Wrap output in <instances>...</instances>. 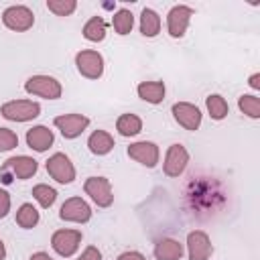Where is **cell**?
I'll use <instances>...</instances> for the list:
<instances>
[{"instance_id":"obj_19","label":"cell","mask_w":260,"mask_h":260,"mask_svg":"<svg viewBox=\"0 0 260 260\" xmlns=\"http://www.w3.org/2000/svg\"><path fill=\"white\" fill-rule=\"evenodd\" d=\"M138 93L142 100L150 102V104H158L165 95V85L160 81H154V83H140L138 85Z\"/></svg>"},{"instance_id":"obj_24","label":"cell","mask_w":260,"mask_h":260,"mask_svg":"<svg viewBox=\"0 0 260 260\" xmlns=\"http://www.w3.org/2000/svg\"><path fill=\"white\" fill-rule=\"evenodd\" d=\"M16 221H18L22 228H32V225L39 221V213H37V209H35L32 205L24 203V205L20 207L18 215H16Z\"/></svg>"},{"instance_id":"obj_20","label":"cell","mask_w":260,"mask_h":260,"mask_svg":"<svg viewBox=\"0 0 260 260\" xmlns=\"http://www.w3.org/2000/svg\"><path fill=\"white\" fill-rule=\"evenodd\" d=\"M112 146H114V140H112V136L106 134L104 130H98V132H93V134L89 136V148H91V152H95V154H106V152H110Z\"/></svg>"},{"instance_id":"obj_1","label":"cell","mask_w":260,"mask_h":260,"mask_svg":"<svg viewBox=\"0 0 260 260\" xmlns=\"http://www.w3.org/2000/svg\"><path fill=\"white\" fill-rule=\"evenodd\" d=\"M185 201L197 217H209L211 213H217L223 207L225 193L215 179L193 175L189 177V183L185 189Z\"/></svg>"},{"instance_id":"obj_29","label":"cell","mask_w":260,"mask_h":260,"mask_svg":"<svg viewBox=\"0 0 260 260\" xmlns=\"http://www.w3.org/2000/svg\"><path fill=\"white\" fill-rule=\"evenodd\" d=\"M47 6H49L53 12H57V14L65 16V14L73 12V8H75V2H47Z\"/></svg>"},{"instance_id":"obj_4","label":"cell","mask_w":260,"mask_h":260,"mask_svg":"<svg viewBox=\"0 0 260 260\" xmlns=\"http://www.w3.org/2000/svg\"><path fill=\"white\" fill-rule=\"evenodd\" d=\"M47 171L59 183H71L73 177H75V171H73V167H71V162H69V158L65 154H53L47 160Z\"/></svg>"},{"instance_id":"obj_35","label":"cell","mask_w":260,"mask_h":260,"mask_svg":"<svg viewBox=\"0 0 260 260\" xmlns=\"http://www.w3.org/2000/svg\"><path fill=\"white\" fill-rule=\"evenodd\" d=\"M4 258V246H2V242H0V260Z\"/></svg>"},{"instance_id":"obj_15","label":"cell","mask_w":260,"mask_h":260,"mask_svg":"<svg viewBox=\"0 0 260 260\" xmlns=\"http://www.w3.org/2000/svg\"><path fill=\"white\" fill-rule=\"evenodd\" d=\"M189 16H191V8H187V6H175L169 12V30L173 37H181L185 32Z\"/></svg>"},{"instance_id":"obj_7","label":"cell","mask_w":260,"mask_h":260,"mask_svg":"<svg viewBox=\"0 0 260 260\" xmlns=\"http://www.w3.org/2000/svg\"><path fill=\"white\" fill-rule=\"evenodd\" d=\"M55 124L61 128V132H63L65 138H75L77 134L83 132V128L89 124V120L85 116H79V114H69V116L55 118Z\"/></svg>"},{"instance_id":"obj_17","label":"cell","mask_w":260,"mask_h":260,"mask_svg":"<svg viewBox=\"0 0 260 260\" xmlns=\"http://www.w3.org/2000/svg\"><path fill=\"white\" fill-rule=\"evenodd\" d=\"M26 142H28V146L35 148V150H45V148L53 142V134H51V130H47L45 126H37V128H32V130H28Z\"/></svg>"},{"instance_id":"obj_30","label":"cell","mask_w":260,"mask_h":260,"mask_svg":"<svg viewBox=\"0 0 260 260\" xmlns=\"http://www.w3.org/2000/svg\"><path fill=\"white\" fill-rule=\"evenodd\" d=\"M240 108L242 110H248V114L250 116H258V102H256V98H252V95H244L242 100H240Z\"/></svg>"},{"instance_id":"obj_12","label":"cell","mask_w":260,"mask_h":260,"mask_svg":"<svg viewBox=\"0 0 260 260\" xmlns=\"http://www.w3.org/2000/svg\"><path fill=\"white\" fill-rule=\"evenodd\" d=\"M8 171H12V175L18 177V179H26V177H30V175L37 171V160L28 158V156L10 158V160H6V165L2 167V173H8Z\"/></svg>"},{"instance_id":"obj_32","label":"cell","mask_w":260,"mask_h":260,"mask_svg":"<svg viewBox=\"0 0 260 260\" xmlns=\"http://www.w3.org/2000/svg\"><path fill=\"white\" fill-rule=\"evenodd\" d=\"M102 256H100V252L95 250V248H87L83 254H81V258L79 260H100Z\"/></svg>"},{"instance_id":"obj_13","label":"cell","mask_w":260,"mask_h":260,"mask_svg":"<svg viewBox=\"0 0 260 260\" xmlns=\"http://www.w3.org/2000/svg\"><path fill=\"white\" fill-rule=\"evenodd\" d=\"M128 154L134 156L136 160H140L142 165L146 167H154L156 165V158H158V150L152 142H138V144H132L128 148Z\"/></svg>"},{"instance_id":"obj_22","label":"cell","mask_w":260,"mask_h":260,"mask_svg":"<svg viewBox=\"0 0 260 260\" xmlns=\"http://www.w3.org/2000/svg\"><path fill=\"white\" fill-rule=\"evenodd\" d=\"M104 35H106V22L102 18H98V16L91 18L83 28V37L89 39V41H102Z\"/></svg>"},{"instance_id":"obj_21","label":"cell","mask_w":260,"mask_h":260,"mask_svg":"<svg viewBox=\"0 0 260 260\" xmlns=\"http://www.w3.org/2000/svg\"><path fill=\"white\" fill-rule=\"evenodd\" d=\"M158 26H160V20H158L156 12L150 10V8H144L142 10V22H140L142 35L144 37H154L158 32Z\"/></svg>"},{"instance_id":"obj_27","label":"cell","mask_w":260,"mask_h":260,"mask_svg":"<svg viewBox=\"0 0 260 260\" xmlns=\"http://www.w3.org/2000/svg\"><path fill=\"white\" fill-rule=\"evenodd\" d=\"M114 28L120 32V35H126L130 28H132V14L128 10H120L116 16H114Z\"/></svg>"},{"instance_id":"obj_16","label":"cell","mask_w":260,"mask_h":260,"mask_svg":"<svg viewBox=\"0 0 260 260\" xmlns=\"http://www.w3.org/2000/svg\"><path fill=\"white\" fill-rule=\"evenodd\" d=\"M189 252H191V260H207L211 246L203 232H195L189 236Z\"/></svg>"},{"instance_id":"obj_14","label":"cell","mask_w":260,"mask_h":260,"mask_svg":"<svg viewBox=\"0 0 260 260\" xmlns=\"http://www.w3.org/2000/svg\"><path fill=\"white\" fill-rule=\"evenodd\" d=\"M89 207L85 205V201L81 199H69L63 207H61V217L63 219H71V221H87L89 219Z\"/></svg>"},{"instance_id":"obj_9","label":"cell","mask_w":260,"mask_h":260,"mask_svg":"<svg viewBox=\"0 0 260 260\" xmlns=\"http://www.w3.org/2000/svg\"><path fill=\"white\" fill-rule=\"evenodd\" d=\"M85 191L91 195V199L98 203V205H110L112 203V193H110V183L102 177H91L87 183H85Z\"/></svg>"},{"instance_id":"obj_28","label":"cell","mask_w":260,"mask_h":260,"mask_svg":"<svg viewBox=\"0 0 260 260\" xmlns=\"http://www.w3.org/2000/svg\"><path fill=\"white\" fill-rule=\"evenodd\" d=\"M16 142H18L16 134H12L8 128H0V150H8L16 146Z\"/></svg>"},{"instance_id":"obj_25","label":"cell","mask_w":260,"mask_h":260,"mask_svg":"<svg viewBox=\"0 0 260 260\" xmlns=\"http://www.w3.org/2000/svg\"><path fill=\"white\" fill-rule=\"evenodd\" d=\"M207 108H209V112H211V116L215 120H221L228 114V106H225L221 95H209L207 98Z\"/></svg>"},{"instance_id":"obj_10","label":"cell","mask_w":260,"mask_h":260,"mask_svg":"<svg viewBox=\"0 0 260 260\" xmlns=\"http://www.w3.org/2000/svg\"><path fill=\"white\" fill-rule=\"evenodd\" d=\"M173 114H175V120L179 124H183L185 128H189V130H195L199 126V122H201L199 110L195 106H191V104H175L173 106Z\"/></svg>"},{"instance_id":"obj_11","label":"cell","mask_w":260,"mask_h":260,"mask_svg":"<svg viewBox=\"0 0 260 260\" xmlns=\"http://www.w3.org/2000/svg\"><path fill=\"white\" fill-rule=\"evenodd\" d=\"M185 162H187V152L181 144H173L167 152V162H165V173L169 177H177L183 169H185Z\"/></svg>"},{"instance_id":"obj_3","label":"cell","mask_w":260,"mask_h":260,"mask_svg":"<svg viewBox=\"0 0 260 260\" xmlns=\"http://www.w3.org/2000/svg\"><path fill=\"white\" fill-rule=\"evenodd\" d=\"M2 116L8 120H16V122H24L30 120L35 116H39V106L32 102H10L2 106Z\"/></svg>"},{"instance_id":"obj_5","label":"cell","mask_w":260,"mask_h":260,"mask_svg":"<svg viewBox=\"0 0 260 260\" xmlns=\"http://www.w3.org/2000/svg\"><path fill=\"white\" fill-rule=\"evenodd\" d=\"M4 24L12 30H26L32 24V12L24 6H10L4 10Z\"/></svg>"},{"instance_id":"obj_8","label":"cell","mask_w":260,"mask_h":260,"mask_svg":"<svg viewBox=\"0 0 260 260\" xmlns=\"http://www.w3.org/2000/svg\"><path fill=\"white\" fill-rule=\"evenodd\" d=\"M79 240H81V234H79V232L63 230V232H57V234L53 236V248H55L61 256H71V254L77 250Z\"/></svg>"},{"instance_id":"obj_26","label":"cell","mask_w":260,"mask_h":260,"mask_svg":"<svg viewBox=\"0 0 260 260\" xmlns=\"http://www.w3.org/2000/svg\"><path fill=\"white\" fill-rule=\"evenodd\" d=\"M32 195L39 199V203H41L43 207H49V205H53L57 193H55L51 187H47V185H37V187L32 189Z\"/></svg>"},{"instance_id":"obj_2","label":"cell","mask_w":260,"mask_h":260,"mask_svg":"<svg viewBox=\"0 0 260 260\" xmlns=\"http://www.w3.org/2000/svg\"><path fill=\"white\" fill-rule=\"evenodd\" d=\"M26 91L30 93H39L43 98H49V100H55L61 95V85L53 79V77H45V75H37V77H30L26 81Z\"/></svg>"},{"instance_id":"obj_18","label":"cell","mask_w":260,"mask_h":260,"mask_svg":"<svg viewBox=\"0 0 260 260\" xmlns=\"http://www.w3.org/2000/svg\"><path fill=\"white\" fill-rule=\"evenodd\" d=\"M181 254H183V248H181V244L175 242V240H162V242L156 246V250H154V256H156L158 260H179Z\"/></svg>"},{"instance_id":"obj_6","label":"cell","mask_w":260,"mask_h":260,"mask_svg":"<svg viewBox=\"0 0 260 260\" xmlns=\"http://www.w3.org/2000/svg\"><path fill=\"white\" fill-rule=\"evenodd\" d=\"M75 61H77V69H79L85 77L95 79V77L102 75L104 61H102V57H100L98 53H93V51H81Z\"/></svg>"},{"instance_id":"obj_34","label":"cell","mask_w":260,"mask_h":260,"mask_svg":"<svg viewBox=\"0 0 260 260\" xmlns=\"http://www.w3.org/2000/svg\"><path fill=\"white\" fill-rule=\"evenodd\" d=\"M30 260H53V258H49L47 254H43V252H41V254H35Z\"/></svg>"},{"instance_id":"obj_31","label":"cell","mask_w":260,"mask_h":260,"mask_svg":"<svg viewBox=\"0 0 260 260\" xmlns=\"http://www.w3.org/2000/svg\"><path fill=\"white\" fill-rule=\"evenodd\" d=\"M8 205H10V199L4 191H0V217H4L8 213Z\"/></svg>"},{"instance_id":"obj_33","label":"cell","mask_w":260,"mask_h":260,"mask_svg":"<svg viewBox=\"0 0 260 260\" xmlns=\"http://www.w3.org/2000/svg\"><path fill=\"white\" fill-rule=\"evenodd\" d=\"M118 260H144V256H140L138 252H126V254H122Z\"/></svg>"},{"instance_id":"obj_23","label":"cell","mask_w":260,"mask_h":260,"mask_svg":"<svg viewBox=\"0 0 260 260\" xmlns=\"http://www.w3.org/2000/svg\"><path fill=\"white\" fill-rule=\"evenodd\" d=\"M118 130H120V134H124V136H132V134L140 132V120H138L136 116H132V114H124V116L118 120Z\"/></svg>"}]
</instances>
